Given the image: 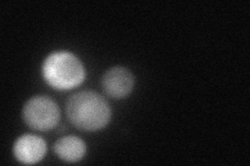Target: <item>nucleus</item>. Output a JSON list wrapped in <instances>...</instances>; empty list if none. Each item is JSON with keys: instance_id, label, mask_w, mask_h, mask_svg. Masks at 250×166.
Returning <instances> with one entry per match:
<instances>
[{"instance_id": "obj_3", "label": "nucleus", "mask_w": 250, "mask_h": 166, "mask_svg": "<svg viewBox=\"0 0 250 166\" xmlns=\"http://www.w3.org/2000/svg\"><path fill=\"white\" fill-rule=\"evenodd\" d=\"M23 118L31 129L49 131L60 121V109L49 97L37 96L28 100L23 108Z\"/></svg>"}, {"instance_id": "obj_2", "label": "nucleus", "mask_w": 250, "mask_h": 166, "mask_svg": "<svg viewBox=\"0 0 250 166\" xmlns=\"http://www.w3.org/2000/svg\"><path fill=\"white\" fill-rule=\"evenodd\" d=\"M43 76L57 90H71L84 80V68L81 60L70 52H54L43 64Z\"/></svg>"}, {"instance_id": "obj_4", "label": "nucleus", "mask_w": 250, "mask_h": 166, "mask_svg": "<svg viewBox=\"0 0 250 166\" xmlns=\"http://www.w3.org/2000/svg\"><path fill=\"white\" fill-rule=\"evenodd\" d=\"M134 76L126 68L114 67L103 77V88L109 97L122 99L134 89Z\"/></svg>"}, {"instance_id": "obj_5", "label": "nucleus", "mask_w": 250, "mask_h": 166, "mask_svg": "<svg viewBox=\"0 0 250 166\" xmlns=\"http://www.w3.org/2000/svg\"><path fill=\"white\" fill-rule=\"evenodd\" d=\"M46 142L37 135L26 134L17 139L14 146V154L17 160L24 164H35L43 159L46 154Z\"/></svg>"}, {"instance_id": "obj_6", "label": "nucleus", "mask_w": 250, "mask_h": 166, "mask_svg": "<svg viewBox=\"0 0 250 166\" xmlns=\"http://www.w3.org/2000/svg\"><path fill=\"white\" fill-rule=\"evenodd\" d=\"M54 152L62 160L77 162L82 160L85 154V145L76 136H65L56 142Z\"/></svg>"}, {"instance_id": "obj_1", "label": "nucleus", "mask_w": 250, "mask_h": 166, "mask_svg": "<svg viewBox=\"0 0 250 166\" xmlns=\"http://www.w3.org/2000/svg\"><path fill=\"white\" fill-rule=\"evenodd\" d=\"M66 111L69 121L83 131H97L111 120V108L104 97L93 91L74 93L69 98Z\"/></svg>"}]
</instances>
